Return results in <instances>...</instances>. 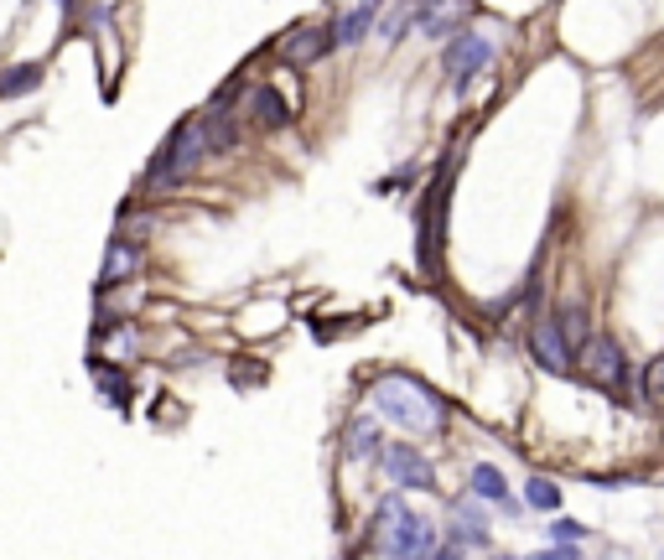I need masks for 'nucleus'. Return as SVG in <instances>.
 I'll list each match as a JSON object with an SVG mask.
<instances>
[{"mask_svg": "<svg viewBox=\"0 0 664 560\" xmlns=\"http://www.w3.org/2000/svg\"><path fill=\"white\" fill-rule=\"evenodd\" d=\"M369 405H374V416L395 420L400 431H436V425H447V399L431 390L426 379H416V373H380L374 379V390H369Z\"/></svg>", "mask_w": 664, "mask_h": 560, "instance_id": "nucleus-1", "label": "nucleus"}, {"mask_svg": "<svg viewBox=\"0 0 664 560\" xmlns=\"http://www.w3.org/2000/svg\"><path fill=\"white\" fill-rule=\"evenodd\" d=\"M214 156V136H208V115H197V119H182L171 136H166V145L156 151V162L145 166V187L151 192H162V187H177V182H188L197 166Z\"/></svg>", "mask_w": 664, "mask_h": 560, "instance_id": "nucleus-2", "label": "nucleus"}, {"mask_svg": "<svg viewBox=\"0 0 664 560\" xmlns=\"http://www.w3.org/2000/svg\"><path fill=\"white\" fill-rule=\"evenodd\" d=\"M451 156H457V151H447V162L436 166V177H431V187H426V203H421V229H416V265H421L426 276H436V255H442V229H447V187H451Z\"/></svg>", "mask_w": 664, "mask_h": 560, "instance_id": "nucleus-3", "label": "nucleus"}, {"mask_svg": "<svg viewBox=\"0 0 664 560\" xmlns=\"http://www.w3.org/2000/svg\"><path fill=\"white\" fill-rule=\"evenodd\" d=\"M380 550H384V560H431L436 556V524L405 509L380 535Z\"/></svg>", "mask_w": 664, "mask_h": 560, "instance_id": "nucleus-4", "label": "nucleus"}, {"mask_svg": "<svg viewBox=\"0 0 664 560\" xmlns=\"http://www.w3.org/2000/svg\"><path fill=\"white\" fill-rule=\"evenodd\" d=\"M582 373L592 379L597 390H608L613 399L628 395V353L617 348L613 338H592V343L582 348Z\"/></svg>", "mask_w": 664, "mask_h": 560, "instance_id": "nucleus-5", "label": "nucleus"}, {"mask_svg": "<svg viewBox=\"0 0 664 560\" xmlns=\"http://www.w3.org/2000/svg\"><path fill=\"white\" fill-rule=\"evenodd\" d=\"M442 63H447L451 89H468L477 73L494 63V42H488V37H477V31H462V37H451L447 42V58H442Z\"/></svg>", "mask_w": 664, "mask_h": 560, "instance_id": "nucleus-6", "label": "nucleus"}, {"mask_svg": "<svg viewBox=\"0 0 664 560\" xmlns=\"http://www.w3.org/2000/svg\"><path fill=\"white\" fill-rule=\"evenodd\" d=\"M380 467L390 472V483H395L400 493H410V488H416V493H431V488H436V467H431L426 457L416 451V446H384Z\"/></svg>", "mask_w": 664, "mask_h": 560, "instance_id": "nucleus-7", "label": "nucleus"}, {"mask_svg": "<svg viewBox=\"0 0 664 560\" xmlns=\"http://www.w3.org/2000/svg\"><path fill=\"white\" fill-rule=\"evenodd\" d=\"M529 353H535V364L546 373H571V358H576V348L566 343V332L556 327V317L529 327Z\"/></svg>", "mask_w": 664, "mask_h": 560, "instance_id": "nucleus-8", "label": "nucleus"}, {"mask_svg": "<svg viewBox=\"0 0 664 560\" xmlns=\"http://www.w3.org/2000/svg\"><path fill=\"white\" fill-rule=\"evenodd\" d=\"M328 47H337V37H332V26H296L291 37L281 42V58L291 63V68H311V63H322L328 58Z\"/></svg>", "mask_w": 664, "mask_h": 560, "instance_id": "nucleus-9", "label": "nucleus"}, {"mask_svg": "<svg viewBox=\"0 0 664 560\" xmlns=\"http://www.w3.org/2000/svg\"><path fill=\"white\" fill-rule=\"evenodd\" d=\"M451 545H488V513H483V498L468 493V498H451Z\"/></svg>", "mask_w": 664, "mask_h": 560, "instance_id": "nucleus-10", "label": "nucleus"}, {"mask_svg": "<svg viewBox=\"0 0 664 560\" xmlns=\"http://www.w3.org/2000/svg\"><path fill=\"white\" fill-rule=\"evenodd\" d=\"M141 270V244L125 233V239H110V250H104V270H99V291H115L125 280Z\"/></svg>", "mask_w": 664, "mask_h": 560, "instance_id": "nucleus-11", "label": "nucleus"}, {"mask_svg": "<svg viewBox=\"0 0 664 560\" xmlns=\"http://www.w3.org/2000/svg\"><path fill=\"white\" fill-rule=\"evenodd\" d=\"M343 446L354 462H380L384 457V436H380V420L374 416H354L343 425Z\"/></svg>", "mask_w": 664, "mask_h": 560, "instance_id": "nucleus-12", "label": "nucleus"}, {"mask_svg": "<svg viewBox=\"0 0 664 560\" xmlns=\"http://www.w3.org/2000/svg\"><path fill=\"white\" fill-rule=\"evenodd\" d=\"M380 5L384 0H358L348 16H337L332 22V37H337V47H358L369 31H374V16H380Z\"/></svg>", "mask_w": 664, "mask_h": 560, "instance_id": "nucleus-13", "label": "nucleus"}, {"mask_svg": "<svg viewBox=\"0 0 664 560\" xmlns=\"http://www.w3.org/2000/svg\"><path fill=\"white\" fill-rule=\"evenodd\" d=\"M473 493L477 498H483V504H498V509H520V504H514V498H509V483H503V472H498L494 462H477L473 467Z\"/></svg>", "mask_w": 664, "mask_h": 560, "instance_id": "nucleus-14", "label": "nucleus"}, {"mask_svg": "<svg viewBox=\"0 0 664 560\" xmlns=\"http://www.w3.org/2000/svg\"><path fill=\"white\" fill-rule=\"evenodd\" d=\"M556 327L566 332V343L576 353L592 343V338H587V306H582V302H561V306H556Z\"/></svg>", "mask_w": 664, "mask_h": 560, "instance_id": "nucleus-15", "label": "nucleus"}, {"mask_svg": "<svg viewBox=\"0 0 664 560\" xmlns=\"http://www.w3.org/2000/svg\"><path fill=\"white\" fill-rule=\"evenodd\" d=\"M250 110H255V125H265V130H281L285 119H291V110H285V99L276 89H255Z\"/></svg>", "mask_w": 664, "mask_h": 560, "instance_id": "nucleus-16", "label": "nucleus"}, {"mask_svg": "<svg viewBox=\"0 0 664 560\" xmlns=\"http://www.w3.org/2000/svg\"><path fill=\"white\" fill-rule=\"evenodd\" d=\"M89 373H94V384H99V395L110 399V405H125L130 399V379L125 373H115V369H104V358H89Z\"/></svg>", "mask_w": 664, "mask_h": 560, "instance_id": "nucleus-17", "label": "nucleus"}, {"mask_svg": "<svg viewBox=\"0 0 664 560\" xmlns=\"http://www.w3.org/2000/svg\"><path fill=\"white\" fill-rule=\"evenodd\" d=\"M31 89H42V63H16L5 73V84H0V99H22Z\"/></svg>", "mask_w": 664, "mask_h": 560, "instance_id": "nucleus-18", "label": "nucleus"}, {"mask_svg": "<svg viewBox=\"0 0 664 560\" xmlns=\"http://www.w3.org/2000/svg\"><path fill=\"white\" fill-rule=\"evenodd\" d=\"M524 504L535 513H556L561 509V488H556L550 478H529V483H524Z\"/></svg>", "mask_w": 664, "mask_h": 560, "instance_id": "nucleus-19", "label": "nucleus"}, {"mask_svg": "<svg viewBox=\"0 0 664 560\" xmlns=\"http://www.w3.org/2000/svg\"><path fill=\"white\" fill-rule=\"evenodd\" d=\"M550 539H556V545H576V539H587V530H582L576 519H556V524H550Z\"/></svg>", "mask_w": 664, "mask_h": 560, "instance_id": "nucleus-20", "label": "nucleus"}, {"mask_svg": "<svg viewBox=\"0 0 664 560\" xmlns=\"http://www.w3.org/2000/svg\"><path fill=\"white\" fill-rule=\"evenodd\" d=\"M529 560H582V556H576V545H556V550H540V556H529Z\"/></svg>", "mask_w": 664, "mask_h": 560, "instance_id": "nucleus-21", "label": "nucleus"}, {"mask_svg": "<svg viewBox=\"0 0 664 560\" xmlns=\"http://www.w3.org/2000/svg\"><path fill=\"white\" fill-rule=\"evenodd\" d=\"M431 560H462V545H442V550H436Z\"/></svg>", "mask_w": 664, "mask_h": 560, "instance_id": "nucleus-22", "label": "nucleus"}, {"mask_svg": "<svg viewBox=\"0 0 664 560\" xmlns=\"http://www.w3.org/2000/svg\"><path fill=\"white\" fill-rule=\"evenodd\" d=\"M488 560H520V556H509V550H498V556H488Z\"/></svg>", "mask_w": 664, "mask_h": 560, "instance_id": "nucleus-23", "label": "nucleus"}, {"mask_svg": "<svg viewBox=\"0 0 664 560\" xmlns=\"http://www.w3.org/2000/svg\"><path fill=\"white\" fill-rule=\"evenodd\" d=\"M58 5H63V11H73V0H58Z\"/></svg>", "mask_w": 664, "mask_h": 560, "instance_id": "nucleus-24", "label": "nucleus"}]
</instances>
